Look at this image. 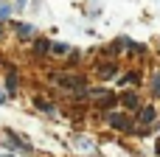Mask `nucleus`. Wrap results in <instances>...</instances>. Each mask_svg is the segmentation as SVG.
Instances as JSON below:
<instances>
[{
    "mask_svg": "<svg viewBox=\"0 0 160 157\" xmlns=\"http://www.w3.org/2000/svg\"><path fill=\"white\" fill-rule=\"evenodd\" d=\"M22 6H25V0H17V8H22Z\"/></svg>",
    "mask_w": 160,
    "mask_h": 157,
    "instance_id": "11",
    "label": "nucleus"
},
{
    "mask_svg": "<svg viewBox=\"0 0 160 157\" xmlns=\"http://www.w3.org/2000/svg\"><path fill=\"white\" fill-rule=\"evenodd\" d=\"M14 90H17V76H14V73H8V96H11Z\"/></svg>",
    "mask_w": 160,
    "mask_h": 157,
    "instance_id": "6",
    "label": "nucleus"
},
{
    "mask_svg": "<svg viewBox=\"0 0 160 157\" xmlns=\"http://www.w3.org/2000/svg\"><path fill=\"white\" fill-rule=\"evenodd\" d=\"M8 11H11L8 6H0V20H6V17H8Z\"/></svg>",
    "mask_w": 160,
    "mask_h": 157,
    "instance_id": "10",
    "label": "nucleus"
},
{
    "mask_svg": "<svg viewBox=\"0 0 160 157\" xmlns=\"http://www.w3.org/2000/svg\"><path fill=\"white\" fill-rule=\"evenodd\" d=\"M17 34H20V37H31V34H34V28H31V25H22V22H20V25H17Z\"/></svg>",
    "mask_w": 160,
    "mask_h": 157,
    "instance_id": "5",
    "label": "nucleus"
},
{
    "mask_svg": "<svg viewBox=\"0 0 160 157\" xmlns=\"http://www.w3.org/2000/svg\"><path fill=\"white\" fill-rule=\"evenodd\" d=\"M155 121V107H143L141 110V124H152Z\"/></svg>",
    "mask_w": 160,
    "mask_h": 157,
    "instance_id": "3",
    "label": "nucleus"
},
{
    "mask_svg": "<svg viewBox=\"0 0 160 157\" xmlns=\"http://www.w3.org/2000/svg\"><path fill=\"white\" fill-rule=\"evenodd\" d=\"M107 124L115 126V129H129V118H124V115H118V112H110V115H107Z\"/></svg>",
    "mask_w": 160,
    "mask_h": 157,
    "instance_id": "1",
    "label": "nucleus"
},
{
    "mask_svg": "<svg viewBox=\"0 0 160 157\" xmlns=\"http://www.w3.org/2000/svg\"><path fill=\"white\" fill-rule=\"evenodd\" d=\"M68 51H70V48H68L65 42H56V45H53V53H68Z\"/></svg>",
    "mask_w": 160,
    "mask_h": 157,
    "instance_id": "7",
    "label": "nucleus"
},
{
    "mask_svg": "<svg viewBox=\"0 0 160 157\" xmlns=\"http://www.w3.org/2000/svg\"><path fill=\"white\" fill-rule=\"evenodd\" d=\"M138 79H141V76H138V73H129V76H124V84H135V81H138Z\"/></svg>",
    "mask_w": 160,
    "mask_h": 157,
    "instance_id": "8",
    "label": "nucleus"
},
{
    "mask_svg": "<svg viewBox=\"0 0 160 157\" xmlns=\"http://www.w3.org/2000/svg\"><path fill=\"white\" fill-rule=\"evenodd\" d=\"M121 101H124V107L138 110V96H135V93H124V98H121Z\"/></svg>",
    "mask_w": 160,
    "mask_h": 157,
    "instance_id": "2",
    "label": "nucleus"
},
{
    "mask_svg": "<svg viewBox=\"0 0 160 157\" xmlns=\"http://www.w3.org/2000/svg\"><path fill=\"white\" fill-rule=\"evenodd\" d=\"M37 51H39V53L48 51V39H39V42H37Z\"/></svg>",
    "mask_w": 160,
    "mask_h": 157,
    "instance_id": "9",
    "label": "nucleus"
},
{
    "mask_svg": "<svg viewBox=\"0 0 160 157\" xmlns=\"http://www.w3.org/2000/svg\"><path fill=\"white\" fill-rule=\"evenodd\" d=\"M152 96H155V98H160V73H155V76H152Z\"/></svg>",
    "mask_w": 160,
    "mask_h": 157,
    "instance_id": "4",
    "label": "nucleus"
}]
</instances>
